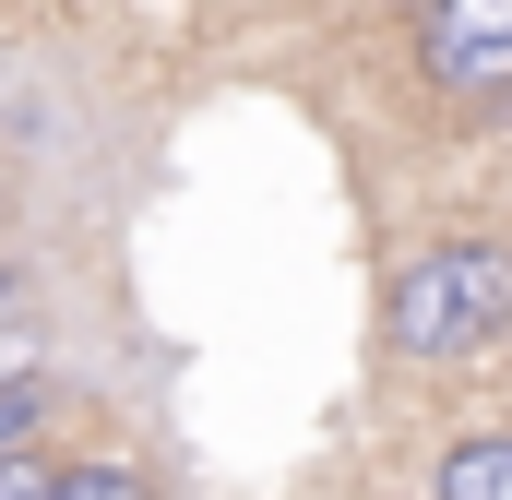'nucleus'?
<instances>
[{"label":"nucleus","instance_id":"4","mask_svg":"<svg viewBox=\"0 0 512 500\" xmlns=\"http://www.w3.org/2000/svg\"><path fill=\"white\" fill-rule=\"evenodd\" d=\"M60 500H155L131 465H60Z\"/></svg>","mask_w":512,"mask_h":500},{"label":"nucleus","instance_id":"3","mask_svg":"<svg viewBox=\"0 0 512 500\" xmlns=\"http://www.w3.org/2000/svg\"><path fill=\"white\" fill-rule=\"evenodd\" d=\"M441 500H512V441H501V429L441 453Z\"/></svg>","mask_w":512,"mask_h":500},{"label":"nucleus","instance_id":"5","mask_svg":"<svg viewBox=\"0 0 512 500\" xmlns=\"http://www.w3.org/2000/svg\"><path fill=\"white\" fill-rule=\"evenodd\" d=\"M0 500H60V465H36V453L12 441V453H0Z\"/></svg>","mask_w":512,"mask_h":500},{"label":"nucleus","instance_id":"7","mask_svg":"<svg viewBox=\"0 0 512 500\" xmlns=\"http://www.w3.org/2000/svg\"><path fill=\"white\" fill-rule=\"evenodd\" d=\"M0 381H24V346H12V334H0Z\"/></svg>","mask_w":512,"mask_h":500},{"label":"nucleus","instance_id":"6","mask_svg":"<svg viewBox=\"0 0 512 500\" xmlns=\"http://www.w3.org/2000/svg\"><path fill=\"white\" fill-rule=\"evenodd\" d=\"M36 417V381H0V453H12V429Z\"/></svg>","mask_w":512,"mask_h":500},{"label":"nucleus","instance_id":"1","mask_svg":"<svg viewBox=\"0 0 512 500\" xmlns=\"http://www.w3.org/2000/svg\"><path fill=\"white\" fill-rule=\"evenodd\" d=\"M512 334V250L501 239H441L393 274V346L405 358H477Z\"/></svg>","mask_w":512,"mask_h":500},{"label":"nucleus","instance_id":"2","mask_svg":"<svg viewBox=\"0 0 512 500\" xmlns=\"http://www.w3.org/2000/svg\"><path fill=\"white\" fill-rule=\"evenodd\" d=\"M417 36L441 84H512V0H441Z\"/></svg>","mask_w":512,"mask_h":500}]
</instances>
